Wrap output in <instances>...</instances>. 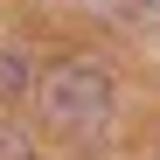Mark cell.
Returning <instances> with one entry per match:
<instances>
[{
	"label": "cell",
	"instance_id": "4",
	"mask_svg": "<svg viewBox=\"0 0 160 160\" xmlns=\"http://www.w3.org/2000/svg\"><path fill=\"white\" fill-rule=\"evenodd\" d=\"M153 7H160V0H153Z\"/></svg>",
	"mask_w": 160,
	"mask_h": 160
},
{
	"label": "cell",
	"instance_id": "1",
	"mask_svg": "<svg viewBox=\"0 0 160 160\" xmlns=\"http://www.w3.org/2000/svg\"><path fill=\"white\" fill-rule=\"evenodd\" d=\"M35 104H42V118L63 125V132H98L112 118V70L98 56H70V63H56L35 84Z\"/></svg>",
	"mask_w": 160,
	"mask_h": 160
},
{
	"label": "cell",
	"instance_id": "3",
	"mask_svg": "<svg viewBox=\"0 0 160 160\" xmlns=\"http://www.w3.org/2000/svg\"><path fill=\"white\" fill-rule=\"evenodd\" d=\"M0 160H35V146H28V139H21V132H14V125H0Z\"/></svg>",
	"mask_w": 160,
	"mask_h": 160
},
{
	"label": "cell",
	"instance_id": "2",
	"mask_svg": "<svg viewBox=\"0 0 160 160\" xmlns=\"http://www.w3.org/2000/svg\"><path fill=\"white\" fill-rule=\"evenodd\" d=\"M0 91H7V98H21V91H28V56H14V49L0 56Z\"/></svg>",
	"mask_w": 160,
	"mask_h": 160
}]
</instances>
